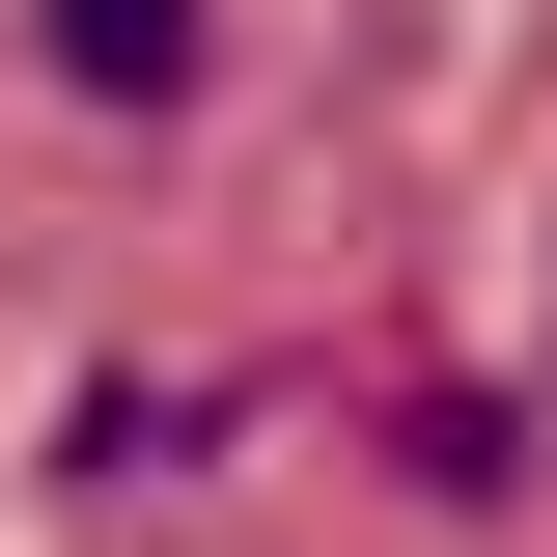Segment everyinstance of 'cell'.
Wrapping results in <instances>:
<instances>
[{
	"instance_id": "1",
	"label": "cell",
	"mask_w": 557,
	"mask_h": 557,
	"mask_svg": "<svg viewBox=\"0 0 557 557\" xmlns=\"http://www.w3.org/2000/svg\"><path fill=\"white\" fill-rule=\"evenodd\" d=\"M28 57H57L84 112H168V84H196V0H28Z\"/></svg>"
}]
</instances>
